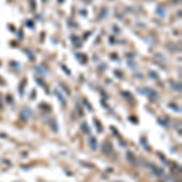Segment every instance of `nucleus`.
I'll use <instances>...</instances> for the list:
<instances>
[{
	"instance_id": "1",
	"label": "nucleus",
	"mask_w": 182,
	"mask_h": 182,
	"mask_svg": "<svg viewBox=\"0 0 182 182\" xmlns=\"http://www.w3.org/2000/svg\"><path fill=\"white\" fill-rule=\"evenodd\" d=\"M91 146H92L94 149L96 148V143H95V140H94V138H91Z\"/></svg>"
}]
</instances>
